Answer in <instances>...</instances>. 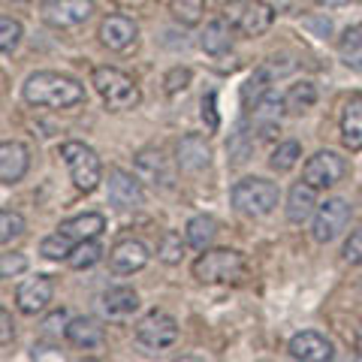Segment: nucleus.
<instances>
[{
	"instance_id": "3",
	"label": "nucleus",
	"mask_w": 362,
	"mask_h": 362,
	"mask_svg": "<svg viewBox=\"0 0 362 362\" xmlns=\"http://www.w3.org/2000/svg\"><path fill=\"white\" fill-rule=\"evenodd\" d=\"M90 85L97 88V94L103 97L106 109L112 112H127L142 103V90L127 73L115 70V66H97L90 73Z\"/></svg>"
},
{
	"instance_id": "13",
	"label": "nucleus",
	"mask_w": 362,
	"mask_h": 362,
	"mask_svg": "<svg viewBox=\"0 0 362 362\" xmlns=\"http://www.w3.org/2000/svg\"><path fill=\"white\" fill-rule=\"evenodd\" d=\"M284 112H287L284 97H278L275 90H269V94L259 100L251 112H247V115H251L254 133H259V139H272V136L278 133V127H281V115H284Z\"/></svg>"
},
{
	"instance_id": "9",
	"label": "nucleus",
	"mask_w": 362,
	"mask_h": 362,
	"mask_svg": "<svg viewBox=\"0 0 362 362\" xmlns=\"http://www.w3.org/2000/svg\"><path fill=\"white\" fill-rule=\"evenodd\" d=\"M350 221V206L344 199H326L317 206L314 211V226H311V235H314V242H320V245H329L332 239H338L341 235V230L347 226Z\"/></svg>"
},
{
	"instance_id": "43",
	"label": "nucleus",
	"mask_w": 362,
	"mask_h": 362,
	"mask_svg": "<svg viewBox=\"0 0 362 362\" xmlns=\"http://www.w3.org/2000/svg\"><path fill=\"white\" fill-rule=\"evenodd\" d=\"M66 323H70V320H66V311H54L49 320L42 323V329L45 332H61V329H66Z\"/></svg>"
},
{
	"instance_id": "48",
	"label": "nucleus",
	"mask_w": 362,
	"mask_h": 362,
	"mask_svg": "<svg viewBox=\"0 0 362 362\" xmlns=\"http://www.w3.org/2000/svg\"><path fill=\"white\" fill-rule=\"evenodd\" d=\"M42 4H52V0H42Z\"/></svg>"
},
{
	"instance_id": "24",
	"label": "nucleus",
	"mask_w": 362,
	"mask_h": 362,
	"mask_svg": "<svg viewBox=\"0 0 362 362\" xmlns=\"http://www.w3.org/2000/svg\"><path fill=\"white\" fill-rule=\"evenodd\" d=\"M199 45H202V52L214 54V58H218V54H226L233 49V25L223 16L211 18L206 25V30L199 33Z\"/></svg>"
},
{
	"instance_id": "27",
	"label": "nucleus",
	"mask_w": 362,
	"mask_h": 362,
	"mask_svg": "<svg viewBox=\"0 0 362 362\" xmlns=\"http://www.w3.org/2000/svg\"><path fill=\"white\" fill-rule=\"evenodd\" d=\"M226 154H230V163L233 166H242L247 157L254 154V127H251V121H247V118H242L239 124H235V130L230 133Z\"/></svg>"
},
{
	"instance_id": "15",
	"label": "nucleus",
	"mask_w": 362,
	"mask_h": 362,
	"mask_svg": "<svg viewBox=\"0 0 362 362\" xmlns=\"http://www.w3.org/2000/svg\"><path fill=\"white\" fill-rule=\"evenodd\" d=\"M290 356L293 359H302V362H329L335 356V350H332V341L326 335L320 332H299V335H293L290 338Z\"/></svg>"
},
{
	"instance_id": "25",
	"label": "nucleus",
	"mask_w": 362,
	"mask_h": 362,
	"mask_svg": "<svg viewBox=\"0 0 362 362\" xmlns=\"http://www.w3.org/2000/svg\"><path fill=\"white\" fill-rule=\"evenodd\" d=\"M58 230L66 233L78 245V242H88V239H100V233L106 230V218L100 211H88V214H78V218L64 221Z\"/></svg>"
},
{
	"instance_id": "17",
	"label": "nucleus",
	"mask_w": 362,
	"mask_h": 362,
	"mask_svg": "<svg viewBox=\"0 0 362 362\" xmlns=\"http://www.w3.org/2000/svg\"><path fill=\"white\" fill-rule=\"evenodd\" d=\"M145 266H148V247L139 239H124L109 251V269L118 275H133Z\"/></svg>"
},
{
	"instance_id": "31",
	"label": "nucleus",
	"mask_w": 362,
	"mask_h": 362,
	"mask_svg": "<svg viewBox=\"0 0 362 362\" xmlns=\"http://www.w3.org/2000/svg\"><path fill=\"white\" fill-rule=\"evenodd\" d=\"M338 54H341L344 66H350V70H362V33L359 30H344V37L338 40Z\"/></svg>"
},
{
	"instance_id": "1",
	"label": "nucleus",
	"mask_w": 362,
	"mask_h": 362,
	"mask_svg": "<svg viewBox=\"0 0 362 362\" xmlns=\"http://www.w3.org/2000/svg\"><path fill=\"white\" fill-rule=\"evenodd\" d=\"M21 97H25V103H30V106L70 109V106H78L85 100V88L70 76L40 70V73H30L25 78Z\"/></svg>"
},
{
	"instance_id": "8",
	"label": "nucleus",
	"mask_w": 362,
	"mask_h": 362,
	"mask_svg": "<svg viewBox=\"0 0 362 362\" xmlns=\"http://www.w3.org/2000/svg\"><path fill=\"white\" fill-rule=\"evenodd\" d=\"M344 175H347L344 157L338 154V151H329V148L317 151L314 157H308V160H305V169H302V178L308 181V185H314L317 190L335 187Z\"/></svg>"
},
{
	"instance_id": "30",
	"label": "nucleus",
	"mask_w": 362,
	"mask_h": 362,
	"mask_svg": "<svg viewBox=\"0 0 362 362\" xmlns=\"http://www.w3.org/2000/svg\"><path fill=\"white\" fill-rule=\"evenodd\" d=\"M169 13H173L178 25L194 28L206 16V0H169Z\"/></svg>"
},
{
	"instance_id": "40",
	"label": "nucleus",
	"mask_w": 362,
	"mask_h": 362,
	"mask_svg": "<svg viewBox=\"0 0 362 362\" xmlns=\"http://www.w3.org/2000/svg\"><path fill=\"white\" fill-rule=\"evenodd\" d=\"M341 257H344V263H350V266H359L362 263V226H356V230L347 235Z\"/></svg>"
},
{
	"instance_id": "44",
	"label": "nucleus",
	"mask_w": 362,
	"mask_h": 362,
	"mask_svg": "<svg viewBox=\"0 0 362 362\" xmlns=\"http://www.w3.org/2000/svg\"><path fill=\"white\" fill-rule=\"evenodd\" d=\"M30 359H64V354H49V347H33Z\"/></svg>"
},
{
	"instance_id": "39",
	"label": "nucleus",
	"mask_w": 362,
	"mask_h": 362,
	"mask_svg": "<svg viewBox=\"0 0 362 362\" xmlns=\"http://www.w3.org/2000/svg\"><path fill=\"white\" fill-rule=\"evenodd\" d=\"M187 85H190V70H187V66H173V70L163 76L166 94H178V90H185Z\"/></svg>"
},
{
	"instance_id": "20",
	"label": "nucleus",
	"mask_w": 362,
	"mask_h": 362,
	"mask_svg": "<svg viewBox=\"0 0 362 362\" xmlns=\"http://www.w3.org/2000/svg\"><path fill=\"white\" fill-rule=\"evenodd\" d=\"M317 206H320V202H317V187L302 178L290 187V194H287V221L290 223H305L308 218H314Z\"/></svg>"
},
{
	"instance_id": "5",
	"label": "nucleus",
	"mask_w": 362,
	"mask_h": 362,
	"mask_svg": "<svg viewBox=\"0 0 362 362\" xmlns=\"http://www.w3.org/2000/svg\"><path fill=\"white\" fill-rule=\"evenodd\" d=\"M61 160L66 163V169H70V178H73L76 190H82V194L97 190L100 178H103V163H100V157L90 145L76 142V139L64 142L61 145Z\"/></svg>"
},
{
	"instance_id": "23",
	"label": "nucleus",
	"mask_w": 362,
	"mask_h": 362,
	"mask_svg": "<svg viewBox=\"0 0 362 362\" xmlns=\"http://www.w3.org/2000/svg\"><path fill=\"white\" fill-rule=\"evenodd\" d=\"M341 142L347 151L362 148V94H354L341 109Z\"/></svg>"
},
{
	"instance_id": "11",
	"label": "nucleus",
	"mask_w": 362,
	"mask_h": 362,
	"mask_svg": "<svg viewBox=\"0 0 362 362\" xmlns=\"http://www.w3.org/2000/svg\"><path fill=\"white\" fill-rule=\"evenodd\" d=\"M109 187V206L118 211H130L142 206V178L136 173H124V169H109L106 178Z\"/></svg>"
},
{
	"instance_id": "4",
	"label": "nucleus",
	"mask_w": 362,
	"mask_h": 362,
	"mask_svg": "<svg viewBox=\"0 0 362 362\" xmlns=\"http://www.w3.org/2000/svg\"><path fill=\"white\" fill-rule=\"evenodd\" d=\"M233 206L235 211H242L245 218H266L278 209V185L275 181H266V178H242L235 181L233 187Z\"/></svg>"
},
{
	"instance_id": "6",
	"label": "nucleus",
	"mask_w": 362,
	"mask_h": 362,
	"mask_svg": "<svg viewBox=\"0 0 362 362\" xmlns=\"http://www.w3.org/2000/svg\"><path fill=\"white\" fill-rule=\"evenodd\" d=\"M223 18L239 33L254 40V37H263L275 25V9L266 0H230L223 6Z\"/></svg>"
},
{
	"instance_id": "26",
	"label": "nucleus",
	"mask_w": 362,
	"mask_h": 362,
	"mask_svg": "<svg viewBox=\"0 0 362 362\" xmlns=\"http://www.w3.org/2000/svg\"><path fill=\"white\" fill-rule=\"evenodd\" d=\"M100 308H103L106 317H127L139 308V296L130 287H112L100 296Z\"/></svg>"
},
{
	"instance_id": "35",
	"label": "nucleus",
	"mask_w": 362,
	"mask_h": 362,
	"mask_svg": "<svg viewBox=\"0 0 362 362\" xmlns=\"http://www.w3.org/2000/svg\"><path fill=\"white\" fill-rule=\"evenodd\" d=\"M185 247H187V239H181V233H163L160 235V245H157V257L163 259V263L169 266H175L185 259Z\"/></svg>"
},
{
	"instance_id": "46",
	"label": "nucleus",
	"mask_w": 362,
	"mask_h": 362,
	"mask_svg": "<svg viewBox=\"0 0 362 362\" xmlns=\"http://www.w3.org/2000/svg\"><path fill=\"white\" fill-rule=\"evenodd\" d=\"M356 350H359V356H362V326H359V332H356Z\"/></svg>"
},
{
	"instance_id": "21",
	"label": "nucleus",
	"mask_w": 362,
	"mask_h": 362,
	"mask_svg": "<svg viewBox=\"0 0 362 362\" xmlns=\"http://www.w3.org/2000/svg\"><path fill=\"white\" fill-rule=\"evenodd\" d=\"M287 66H278V64H263L259 70L251 73V78L242 85V106L245 112H251L259 100H263L269 90H272V78H275V73H284Z\"/></svg>"
},
{
	"instance_id": "16",
	"label": "nucleus",
	"mask_w": 362,
	"mask_h": 362,
	"mask_svg": "<svg viewBox=\"0 0 362 362\" xmlns=\"http://www.w3.org/2000/svg\"><path fill=\"white\" fill-rule=\"evenodd\" d=\"M52 293H54V284L49 275L28 278L25 284L16 290V305L21 314H40V311H45V305L52 302Z\"/></svg>"
},
{
	"instance_id": "34",
	"label": "nucleus",
	"mask_w": 362,
	"mask_h": 362,
	"mask_svg": "<svg viewBox=\"0 0 362 362\" xmlns=\"http://www.w3.org/2000/svg\"><path fill=\"white\" fill-rule=\"evenodd\" d=\"M299 157H302L299 142L287 139V142H278V148L272 151V157H269V166L275 169V173H290V169L299 163Z\"/></svg>"
},
{
	"instance_id": "42",
	"label": "nucleus",
	"mask_w": 362,
	"mask_h": 362,
	"mask_svg": "<svg viewBox=\"0 0 362 362\" xmlns=\"http://www.w3.org/2000/svg\"><path fill=\"white\" fill-rule=\"evenodd\" d=\"M13 335H16V329H13V317H9V311L4 308V311H0V344H9V341H13Z\"/></svg>"
},
{
	"instance_id": "12",
	"label": "nucleus",
	"mask_w": 362,
	"mask_h": 362,
	"mask_svg": "<svg viewBox=\"0 0 362 362\" xmlns=\"http://www.w3.org/2000/svg\"><path fill=\"white\" fill-rule=\"evenodd\" d=\"M94 13V0H52L42 4V18L52 28H76L90 18Z\"/></svg>"
},
{
	"instance_id": "14",
	"label": "nucleus",
	"mask_w": 362,
	"mask_h": 362,
	"mask_svg": "<svg viewBox=\"0 0 362 362\" xmlns=\"http://www.w3.org/2000/svg\"><path fill=\"white\" fill-rule=\"evenodd\" d=\"M97 37L109 52H124L127 45H133L136 37H139V28H136V21L130 16H106L100 21Z\"/></svg>"
},
{
	"instance_id": "10",
	"label": "nucleus",
	"mask_w": 362,
	"mask_h": 362,
	"mask_svg": "<svg viewBox=\"0 0 362 362\" xmlns=\"http://www.w3.org/2000/svg\"><path fill=\"white\" fill-rule=\"evenodd\" d=\"M133 173L139 175L145 185L151 187H173L175 185V169L166 160V154L160 148H142L133 157Z\"/></svg>"
},
{
	"instance_id": "36",
	"label": "nucleus",
	"mask_w": 362,
	"mask_h": 362,
	"mask_svg": "<svg viewBox=\"0 0 362 362\" xmlns=\"http://www.w3.org/2000/svg\"><path fill=\"white\" fill-rule=\"evenodd\" d=\"M21 235H25V218L13 209H4L0 211V242L9 245V242L21 239Z\"/></svg>"
},
{
	"instance_id": "37",
	"label": "nucleus",
	"mask_w": 362,
	"mask_h": 362,
	"mask_svg": "<svg viewBox=\"0 0 362 362\" xmlns=\"http://www.w3.org/2000/svg\"><path fill=\"white\" fill-rule=\"evenodd\" d=\"M21 42V21L13 18V16H4L0 18V49H4V54L9 58Z\"/></svg>"
},
{
	"instance_id": "7",
	"label": "nucleus",
	"mask_w": 362,
	"mask_h": 362,
	"mask_svg": "<svg viewBox=\"0 0 362 362\" xmlns=\"http://www.w3.org/2000/svg\"><path fill=\"white\" fill-rule=\"evenodd\" d=\"M136 341L145 350H166L178 341V323L166 311H151L136 323Z\"/></svg>"
},
{
	"instance_id": "19",
	"label": "nucleus",
	"mask_w": 362,
	"mask_h": 362,
	"mask_svg": "<svg viewBox=\"0 0 362 362\" xmlns=\"http://www.w3.org/2000/svg\"><path fill=\"white\" fill-rule=\"evenodd\" d=\"M30 166V151L21 142L0 145V181L4 185H18Z\"/></svg>"
},
{
	"instance_id": "28",
	"label": "nucleus",
	"mask_w": 362,
	"mask_h": 362,
	"mask_svg": "<svg viewBox=\"0 0 362 362\" xmlns=\"http://www.w3.org/2000/svg\"><path fill=\"white\" fill-rule=\"evenodd\" d=\"M214 233H218V223H214V218H209V214H197V218H190L185 226V239L190 247H197V251H206L214 239Z\"/></svg>"
},
{
	"instance_id": "18",
	"label": "nucleus",
	"mask_w": 362,
	"mask_h": 362,
	"mask_svg": "<svg viewBox=\"0 0 362 362\" xmlns=\"http://www.w3.org/2000/svg\"><path fill=\"white\" fill-rule=\"evenodd\" d=\"M175 163L185 169V173H199L211 163V148L206 142V136L199 133H187L178 139V148H175Z\"/></svg>"
},
{
	"instance_id": "45",
	"label": "nucleus",
	"mask_w": 362,
	"mask_h": 362,
	"mask_svg": "<svg viewBox=\"0 0 362 362\" xmlns=\"http://www.w3.org/2000/svg\"><path fill=\"white\" fill-rule=\"evenodd\" d=\"M320 6H344V4H350V0H317Z\"/></svg>"
},
{
	"instance_id": "47",
	"label": "nucleus",
	"mask_w": 362,
	"mask_h": 362,
	"mask_svg": "<svg viewBox=\"0 0 362 362\" xmlns=\"http://www.w3.org/2000/svg\"><path fill=\"white\" fill-rule=\"evenodd\" d=\"M13 4H25V0H13Z\"/></svg>"
},
{
	"instance_id": "33",
	"label": "nucleus",
	"mask_w": 362,
	"mask_h": 362,
	"mask_svg": "<svg viewBox=\"0 0 362 362\" xmlns=\"http://www.w3.org/2000/svg\"><path fill=\"white\" fill-rule=\"evenodd\" d=\"M73 247H76V242L70 239V235L61 233V230H54L52 235H45V239L40 242V254L45 259H66L73 254Z\"/></svg>"
},
{
	"instance_id": "32",
	"label": "nucleus",
	"mask_w": 362,
	"mask_h": 362,
	"mask_svg": "<svg viewBox=\"0 0 362 362\" xmlns=\"http://www.w3.org/2000/svg\"><path fill=\"white\" fill-rule=\"evenodd\" d=\"M100 257H103V245H100L97 239H88V242H78L73 247V254L66 257V263L82 272V269H90L94 263H100Z\"/></svg>"
},
{
	"instance_id": "2",
	"label": "nucleus",
	"mask_w": 362,
	"mask_h": 362,
	"mask_svg": "<svg viewBox=\"0 0 362 362\" xmlns=\"http://www.w3.org/2000/svg\"><path fill=\"white\" fill-rule=\"evenodd\" d=\"M247 272V259L233 247H214L194 259V278L202 284H239Z\"/></svg>"
},
{
	"instance_id": "29",
	"label": "nucleus",
	"mask_w": 362,
	"mask_h": 362,
	"mask_svg": "<svg viewBox=\"0 0 362 362\" xmlns=\"http://www.w3.org/2000/svg\"><path fill=\"white\" fill-rule=\"evenodd\" d=\"M317 103V88L311 82H299V85H290V90L284 94V106L290 115H302Z\"/></svg>"
},
{
	"instance_id": "41",
	"label": "nucleus",
	"mask_w": 362,
	"mask_h": 362,
	"mask_svg": "<svg viewBox=\"0 0 362 362\" xmlns=\"http://www.w3.org/2000/svg\"><path fill=\"white\" fill-rule=\"evenodd\" d=\"M202 121L209 124V130H218V124H221L218 109H214V90H209V94L202 97Z\"/></svg>"
},
{
	"instance_id": "38",
	"label": "nucleus",
	"mask_w": 362,
	"mask_h": 362,
	"mask_svg": "<svg viewBox=\"0 0 362 362\" xmlns=\"http://www.w3.org/2000/svg\"><path fill=\"white\" fill-rule=\"evenodd\" d=\"M25 269H28V257L25 254L6 251L4 257H0V278H18Z\"/></svg>"
},
{
	"instance_id": "22",
	"label": "nucleus",
	"mask_w": 362,
	"mask_h": 362,
	"mask_svg": "<svg viewBox=\"0 0 362 362\" xmlns=\"http://www.w3.org/2000/svg\"><path fill=\"white\" fill-rule=\"evenodd\" d=\"M64 335H66V341H70V344L90 350V347H100V344H103L106 329L100 326V320H94V317H73V320L66 323Z\"/></svg>"
}]
</instances>
